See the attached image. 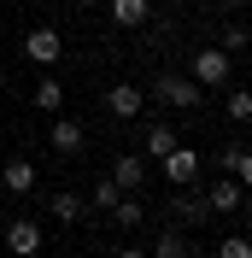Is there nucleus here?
<instances>
[{"instance_id": "13", "label": "nucleus", "mask_w": 252, "mask_h": 258, "mask_svg": "<svg viewBox=\"0 0 252 258\" xmlns=\"http://www.w3.org/2000/svg\"><path fill=\"white\" fill-rule=\"evenodd\" d=\"M176 217L188 229H200L205 217H211V206H205V194H194V188H182V200H176Z\"/></svg>"}, {"instance_id": "16", "label": "nucleus", "mask_w": 252, "mask_h": 258, "mask_svg": "<svg viewBox=\"0 0 252 258\" xmlns=\"http://www.w3.org/2000/svg\"><path fill=\"white\" fill-rule=\"evenodd\" d=\"M35 106H41V112H59V106H65V88L53 77H41V82H35Z\"/></svg>"}, {"instance_id": "2", "label": "nucleus", "mask_w": 252, "mask_h": 258, "mask_svg": "<svg viewBox=\"0 0 252 258\" xmlns=\"http://www.w3.org/2000/svg\"><path fill=\"white\" fill-rule=\"evenodd\" d=\"M24 59H35L41 71H53V64L65 59V35L53 30V24H41V30H30V35H24Z\"/></svg>"}, {"instance_id": "19", "label": "nucleus", "mask_w": 252, "mask_h": 258, "mask_svg": "<svg viewBox=\"0 0 252 258\" xmlns=\"http://www.w3.org/2000/svg\"><path fill=\"white\" fill-rule=\"evenodd\" d=\"M117 200H123V188H117V182H94V211H111V206H117Z\"/></svg>"}, {"instance_id": "4", "label": "nucleus", "mask_w": 252, "mask_h": 258, "mask_svg": "<svg viewBox=\"0 0 252 258\" xmlns=\"http://www.w3.org/2000/svg\"><path fill=\"white\" fill-rule=\"evenodd\" d=\"M158 164H164L170 188H194V176H200V153H194V147H182V141H176V147H170V153H164Z\"/></svg>"}, {"instance_id": "9", "label": "nucleus", "mask_w": 252, "mask_h": 258, "mask_svg": "<svg viewBox=\"0 0 252 258\" xmlns=\"http://www.w3.org/2000/svg\"><path fill=\"white\" fill-rule=\"evenodd\" d=\"M0 188H6V194H35V164L24 159V153L6 159V164H0Z\"/></svg>"}, {"instance_id": "10", "label": "nucleus", "mask_w": 252, "mask_h": 258, "mask_svg": "<svg viewBox=\"0 0 252 258\" xmlns=\"http://www.w3.org/2000/svg\"><path fill=\"white\" fill-rule=\"evenodd\" d=\"M106 112L123 117V123H129V117H141V88H135V82H117V88L106 94Z\"/></svg>"}, {"instance_id": "8", "label": "nucleus", "mask_w": 252, "mask_h": 258, "mask_svg": "<svg viewBox=\"0 0 252 258\" xmlns=\"http://www.w3.org/2000/svg\"><path fill=\"white\" fill-rule=\"evenodd\" d=\"M111 182H117L123 194H141L147 188V153H123V159L111 164Z\"/></svg>"}, {"instance_id": "20", "label": "nucleus", "mask_w": 252, "mask_h": 258, "mask_svg": "<svg viewBox=\"0 0 252 258\" xmlns=\"http://www.w3.org/2000/svg\"><path fill=\"white\" fill-rule=\"evenodd\" d=\"M229 117H235V123H252V88H235V94H229Z\"/></svg>"}, {"instance_id": "7", "label": "nucleus", "mask_w": 252, "mask_h": 258, "mask_svg": "<svg viewBox=\"0 0 252 258\" xmlns=\"http://www.w3.org/2000/svg\"><path fill=\"white\" fill-rule=\"evenodd\" d=\"M82 141H88V135H82V123H77V117H59V123L47 129V147L59 153V159H77V153H82Z\"/></svg>"}, {"instance_id": "24", "label": "nucleus", "mask_w": 252, "mask_h": 258, "mask_svg": "<svg viewBox=\"0 0 252 258\" xmlns=\"http://www.w3.org/2000/svg\"><path fill=\"white\" fill-rule=\"evenodd\" d=\"M240 206H246V229H252V194H246V200H240Z\"/></svg>"}, {"instance_id": "23", "label": "nucleus", "mask_w": 252, "mask_h": 258, "mask_svg": "<svg viewBox=\"0 0 252 258\" xmlns=\"http://www.w3.org/2000/svg\"><path fill=\"white\" fill-rule=\"evenodd\" d=\"M117 258H153V252H141V246H123V252H117Z\"/></svg>"}, {"instance_id": "15", "label": "nucleus", "mask_w": 252, "mask_h": 258, "mask_svg": "<svg viewBox=\"0 0 252 258\" xmlns=\"http://www.w3.org/2000/svg\"><path fill=\"white\" fill-rule=\"evenodd\" d=\"M170 147H176V129L170 123H153V129H147V159H164Z\"/></svg>"}, {"instance_id": "22", "label": "nucleus", "mask_w": 252, "mask_h": 258, "mask_svg": "<svg viewBox=\"0 0 252 258\" xmlns=\"http://www.w3.org/2000/svg\"><path fill=\"white\" fill-rule=\"evenodd\" d=\"M229 176H235V182H240V188H246V194H252V153H246V147H240V159H235V170H229Z\"/></svg>"}, {"instance_id": "1", "label": "nucleus", "mask_w": 252, "mask_h": 258, "mask_svg": "<svg viewBox=\"0 0 252 258\" xmlns=\"http://www.w3.org/2000/svg\"><path fill=\"white\" fill-rule=\"evenodd\" d=\"M153 94L164 100V106H182V112H194V106L205 100V88H200L194 77H176V71H164V77L153 82Z\"/></svg>"}, {"instance_id": "12", "label": "nucleus", "mask_w": 252, "mask_h": 258, "mask_svg": "<svg viewBox=\"0 0 252 258\" xmlns=\"http://www.w3.org/2000/svg\"><path fill=\"white\" fill-rule=\"evenodd\" d=\"M111 217H117V229H141L147 223V200L141 194H123V200L111 206Z\"/></svg>"}, {"instance_id": "21", "label": "nucleus", "mask_w": 252, "mask_h": 258, "mask_svg": "<svg viewBox=\"0 0 252 258\" xmlns=\"http://www.w3.org/2000/svg\"><path fill=\"white\" fill-rule=\"evenodd\" d=\"M217 258H252V235H229V241H217Z\"/></svg>"}, {"instance_id": "5", "label": "nucleus", "mask_w": 252, "mask_h": 258, "mask_svg": "<svg viewBox=\"0 0 252 258\" xmlns=\"http://www.w3.org/2000/svg\"><path fill=\"white\" fill-rule=\"evenodd\" d=\"M6 252H12V258H35V252H41V223H35V217L6 223Z\"/></svg>"}, {"instance_id": "11", "label": "nucleus", "mask_w": 252, "mask_h": 258, "mask_svg": "<svg viewBox=\"0 0 252 258\" xmlns=\"http://www.w3.org/2000/svg\"><path fill=\"white\" fill-rule=\"evenodd\" d=\"M106 6H111V24H117V30H141L147 18H153L147 0H106Z\"/></svg>"}, {"instance_id": "3", "label": "nucleus", "mask_w": 252, "mask_h": 258, "mask_svg": "<svg viewBox=\"0 0 252 258\" xmlns=\"http://www.w3.org/2000/svg\"><path fill=\"white\" fill-rule=\"evenodd\" d=\"M188 77L200 82V88H217V82H229V53L223 47H200L188 59Z\"/></svg>"}, {"instance_id": "14", "label": "nucleus", "mask_w": 252, "mask_h": 258, "mask_svg": "<svg viewBox=\"0 0 252 258\" xmlns=\"http://www.w3.org/2000/svg\"><path fill=\"white\" fill-rule=\"evenodd\" d=\"M153 258H194V246H188L182 229H164V235L153 241Z\"/></svg>"}, {"instance_id": "6", "label": "nucleus", "mask_w": 252, "mask_h": 258, "mask_svg": "<svg viewBox=\"0 0 252 258\" xmlns=\"http://www.w3.org/2000/svg\"><path fill=\"white\" fill-rule=\"evenodd\" d=\"M240 200H246V188H240L235 176H217L211 188H205V206H211V217H229V211H240Z\"/></svg>"}, {"instance_id": "25", "label": "nucleus", "mask_w": 252, "mask_h": 258, "mask_svg": "<svg viewBox=\"0 0 252 258\" xmlns=\"http://www.w3.org/2000/svg\"><path fill=\"white\" fill-rule=\"evenodd\" d=\"M223 6H235V12H240V6H246V0H223Z\"/></svg>"}, {"instance_id": "26", "label": "nucleus", "mask_w": 252, "mask_h": 258, "mask_svg": "<svg viewBox=\"0 0 252 258\" xmlns=\"http://www.w3.org/2000/svg\"><path fill=\"white\" fill-rule=\"evenodd\" d=\"M82 6H106V0H82Z\"/></svg>"}, {"instance_id": "17", "label": "nucleus", "mask_w": 252, "mask_h": 258, "mask_svg": "<svg viewBox=\"0 0 252 258\" xmlns=\"http://www.w3.org/2000/svg\"><path fill=\"white\" fill-rule=\"evenodd\" d=\"M53 217L59 223H82V200L77 194H53Z\"/></svg>"}, {"instance_id": "18", "label": "nucleus", "mask_w": 252, "mask_h": 258, "mask_svg": "<svg viewBox=\"0 0 252 258\" xmlns=\"http://www.w3.org/2000/svg\"><path fill=\"white\" fill-rule=\"evenodd\" d=\"M223 53H229V59H235L240 47H252V35H246V24H223V41H217Z\"/></svg>"}]
</instances>
